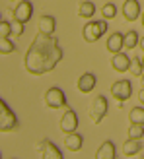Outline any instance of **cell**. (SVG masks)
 Instances as JSON below:
<instances>
[{"label":"cell","instance_id":"1","mask_svg":"<svg viewBox=\"0 0 144 159\" xmlns=\"http://www.w3.org/2000/svg\"><path fill=\"white\" fill-rule=\"evenodd\" d=\"M60 60H62V49L59 47V39L39 31L26 52L23 66L31 76H43L57 68Z\"/></svg>","mask_w":144,"mask_h":159},{"label":"cell","instance_id":"2","mask_svg":"<svg viewBox=\"0 0 144 159\" xmlns=\"http://www.w3.org/2000/svg\"><path fill=\"white\" fill-rule=\"evenodd\" d=\"M107 20H90L82 27V37L86 43H95L107 33Z\"/></svg>","mask_w":144,"mask_h":159},{"label":"cell","instance_id":"3","mask_svg":"<svg viewBox=\"0 0 144 159\" xmlns=\"http://www.w3.org/2000/svg\"><path fill=\"white\" fill-rule=\"evenodd\" d=\"M107 111H109V101H107V97L98 95V97H94V101L90 103V111H88V115H90L92 122L99 124L103 118H105Z\"/></svg>","mask_w":144,"mask_h":159},{"label":"cell","instance_id":"4","mask_svg":"<svg viewBox=\"0 0 144 159\" xmlns=\"http://www.w3.org/2000/svg\"><path fill=\"white\" fill-rule=\"evenodd\" d=\"M18 128V116L14 115V111L8 107L4 99H0V130L2 132H12Z\"/></svg>","mask_w":144,"mask_h":159},{"label":"cell","instance_id":"5","mask_svg":"<svg viewBox=\"0 0 144 159\" xmlns=\"http://www.w3.org/2000/svg\"><path fill=\"white\" fill-rule=\"evenodd\" d=\"M45 105L49 109H55V111L66 107V95H65V91H62L60 87H57V85L49 87L47 93H45Z\"/></svg>","mask_w":144,"mask_h":159},{"label":"cell","instance_id":"6","mask_svg":"<svg viewBox=\"0 0 144 159\" xmlns=\"http://www.w3.org/2000/svg\"><path fill=\"white\" fill-rule=\"evenodd\" d=\"M111 95H113L117 101L131 99V95H132V82H131V80H117V82L111 85Z\"/></svg>","mask_w":144,"mask_h":159},{"label":"cell","instance_id":"7","mask_svg":"<svg viewBox=\"0 0 144 159\" xmlns=\"http://www.w3.org/2000/svg\"><path fill=\"white\" fill-rule=\"evenodd\" d=\"M31 16H33V4H31L29 0H20L14 8V20H20L23 23H27L31 20Z\"/></svg>","mask_w":144,"mask_h":159},{"label":"cell","instance_id":"8","mask_svg":"<svg viewBox=\"0 0 144 159\" xmlns=\"http://www.w3.org/2000/svg\"><path fill=\"white\" fill-rule=\"evenodd\" d=\"M60 130L65 134H70V132L78 130V115H76V111H72V109L65 111V115H62V118H60Z\"/></svg>","mask_w":144,"mask_h":159},{"label":"cell","instance_id":"9","mask_svg":"<svg viewBox=\"0 0 144 159\" xmlns=\"http://www.w3.org/2000/svg\"><path fill=\"white\" fill-rule=\"evenodd\" d=\"M37 152L41 153L43 159H62V152L53 144L51 140H43L41 144L37 146Z\"/></svg>","mask_w":144,"mask_h":159},{"label":"cell","instance_id":"10","mask_svg":"<svg viewBox=\"0 0 144 159\" xmlns=\"http://www.w3.org/2000/svg\"><path fill=\"white\" fill-rule=\"evenodd\" d=\"M121 12H123V16H125L127 21L138 20L140 16H142V12H140V2H138V0H125Z\"/></svg>","mask_w":144,"mask_h":159},{"label":"cell","instance_id":"11","mask_svg":"<svg viewBox=\"0 0 144 159\" xmlns=\"http://www.w3.org/2000/svg\"><path fill=\"white\" fill-rule=\"evenodd\" d=\"M131 57L127 52H115L113 54V58H111V68L115 70V72H127V70H131Z\"/></svg>","mask_w":144,"mask_h":159},{"label":"cell","instance_id":"12","mask_svg":"<svg viewBox=\"0 0 144 159\" xmlns=\"http://www.w3.org/2000/svg\"><path fill=\"white\" fill-rule=\"evenodd\" d=\"M107 51L111 54H115V52H121L125 49V33H119V31H115V33H111L109 39H107Z\"/></svg>","mask_w":144,"mask_h":159},{"label":"cell","instance_id":"13","mask_svg":"<svg viewBox=\"0 0 144 159\" xmlns=\"http://www.w3.org/2000/svg\"><path fill=\"white\" fill-rule=\"evenodd\" d=\"M95 84H98V78H95V74H92V72H84L82 76L78 78V91L90 93V91H94Z\"/></svg>","mask_w":144,"mask_h":159},{"label":"cell","instance_id":"14","mask_svg":"<svg viewBox=\"0 0 144 159\" xmlns=\"http://www.w3.org/2000/svg\"><path fill=\"white\" fill-rule=\"evenodd\" d=\"M95 159H117V149L111 140H105L95 152Z\"/></svg>","mask_w":144,"mask_h":159},{"label":"cell","instance_id":"15","mask_svg":"<svg viewBox=\"0 0 144 159\" xmlns=\"http://www.w3.org/2000/svg\"><path fill=\"white\" fill-rule=\"evenodd\" d=\"M37 29L41 31V33H45V35H53L55 29H57V20H55V16H49V14L41 16V18H39V23H37Z\"/></svg>","mask_w":144,"mask_h":159},{"label":"cell","instance_id":"16","mask_svg":"<svg viewBox=\"0 0 144 159\" xmlns=\"http://www.w3.org/2000/svg\"><path fill=\"white\" fill-rule=\"evenodd\" d=\"M65 146H66V149H70V152H80L82 146H84V136L78 134V132H70L65 138Z\"/></svg>","mask_w":144,"mask_h":159},{"label":"cell","instance_id":"17","mask_svg":"<svg viewBox=\"0 0 144 159\" xmlns=\"http://www.w3.org/2000/svg\"><path fill=\"white\" fill-rule=\"evenodd\" d=\"M142 149V142L140 140H137V138H129L123 144V153L127 155V157H134L138 152Z\"/></svg>","mask_w":144,"mask_h":159},{"label":"cell","instance_id":"18","mask_svg":"<svg viewBox=\"0 0 144 159\" xmlns=\"http://www.w3.org/2000/svg\"><path fill=\"white\" fill-rule=\"evenodd\" d=\"M78 16H80V18H84V20H92L94 16H95V4L90 2V0L82 2V4L78 6Z\"/></svg>","mask_w":144,"mask_h":159},{"label":"cell","instance_id":"19","mask_svg":"<svg viewBox=\"0 0 144 159\" xmlns=\"http://www.w3.org/2000/svg\"><path fill=\"white\" fill-rule=\"evenodd\" d=\"M138 43H140V37H138V33L134 29H131V31H127V33H125V49L127 51L138 47Z\"/></svg>","mask_w":144,"mask_h":159},{"label":"cell","instance_id":"20","mask_svg":"<svg viewBox=\"0 0 144 159\" xmlns=\"http://www.w3.org/2000/svg\"><path fill=\"white\" fill-rule=\"evenodd\" d=\"M129 138H144V124H138V122H131L129 126Z\"/></svg>","mask_w":144,"mask_h":159},{"label":"cell","instance_id":"21","mask_svg":"<svg viewBox=\"0 0 144 159\" xmlns=\"http://www.w3.org/2000/svg\"><path fill=\"white\" fill-rule=\"evenodd\" d=\"M129 120H131V122L144 124V107H134V109H131V113H129Z\"/></svg>","mask_w":144,"mask_h":159},{"label":"cell","instance_id":"22","mask_svg":"<svg viewBox=\"0 0 144 159\" xmlns=\"http://www.w3.org/2000/svg\"><path fill=\"white\" fill-rule=\"evenodd\" d=\"M101 16H103V20H113L117 16V6L113 2H107L105 6L101 8Z\"/></svg>","mask_w":144,"mask_h":159},{"label":"cell","instance_id":"23","mask_svg":"<svg viewBox=\"0 0 144 159\" xmlns=\"http://www.w3.org/2000/svg\"><path fill=\"white\" fill-rule=\"evenodd\" d=\"M16 51V45L10 41V37H0V52L2 54H10Z\"/></svg>","mask_w":144,"mask_h":159},{"label":"cell","instance_id":"24","mask_svg":"<svg viewBox=\"0 0 144 159\" xmlns=\"http://www.w3.org/2000/svg\"><path fill=\"white\" fill-rule=\"evenodd\" d=\"M142 72H144L142 58H138V57H132V60H131V74H132V76H140Z\"/></svg>","mask_w":144,"mask_h":159},{"label":"cell","instance_id":"25","mask_svg":"<svg viewBox=\"0 0 144 159\" xmlns=\"http://www.w3.org/2000/svg\"><path fill=\"white\" fill-rule=\"evenodd\" d=\"M23 31H26V23L20 21V20H14L12 21V35L20 37V35H23Z\"/></svg>","mask_w":144,"mask_h":159},{"label":"cell","instance_id":"26","mask_svg":"<svg viewBox=\"0 0 144 159\" xmlns=\"http://www.w3.org/2000/svg\"><path fill=\"white\" fill-rule=\"evenodd\" d=\"M12 35V21L2 20L0 21V37H10Z\"/></svg>","mask_w":144,"mask_h":159},{"label":"cell","instance_id":"27","mask_svg":"<svg viewBox=\"0 0 144 159\" xmlns=\"http://www.w3.org/2000/svg\"><path fill=\"white\" fill-rule=\"evenodd\" d=\"M138 101H140L142 105H144V85H142V89L138 91Z\"/></svg>","mask_w":144,"mask_h":159},{"label":"cell","instance_id":"28","mask_svg":"<svg viewBox=\"0 0 144 159\" xmlns=\"http://www.w3.org/2000/svg\"><path fill=\"white\" fill-rule=\"evenodd\" d=\"M138 47H140V49L144 51V37H140V43H138Z\"/></svg>","mask_w":144,"mask_h":159},{"label":"cell","instance_id":"29","mask_svg":"<svg viewBox=\"0 0 144 159\" xmlns=\"http://www.w3.org/2000/svg\"><path fill=\"white\" fill-rule=\"evenodd\" d=\"M140 21H142V27H144V12H142V16H140Z\"/></svg>","mask_w":144,"mask_h":159},{"label":"cell","instance_id":"30","mask_svg":"<svg viewBox=\"0 0 144 159\" xmlns=\"http://www.w3.org/2000/svg\"><path fill=\"white\" fill-rule=\"evenodd\" d=\"M140 82H142V85H144V72L140 74Z\"/></svg>","mask_w":144,"mask_h":159},{"label":"cell","instance_id":"31","mask_svg":"<svg viewBox=\"0 0 144 159\" xmlns=\"http://www.w3.org/2000/svg\"><path fill=\"white\" fill-rule=\"evenodd\" d=\"M142 64H144V54H142Z\"/></svg>","mask_w":144,"mask_h":159},{"label":"cell","instance_id":"32","mask_svg":"<svg viewBox=\"0 0 144 159\" xmlns=\"http://www.w3.org/2000/svg\"><path fill=\"white\" fill-rule=\"evenodd\" d=\"M142 159H144V155H142Z\"/></svg>","mask_w":144,"mask_h":159}]
</instances>
